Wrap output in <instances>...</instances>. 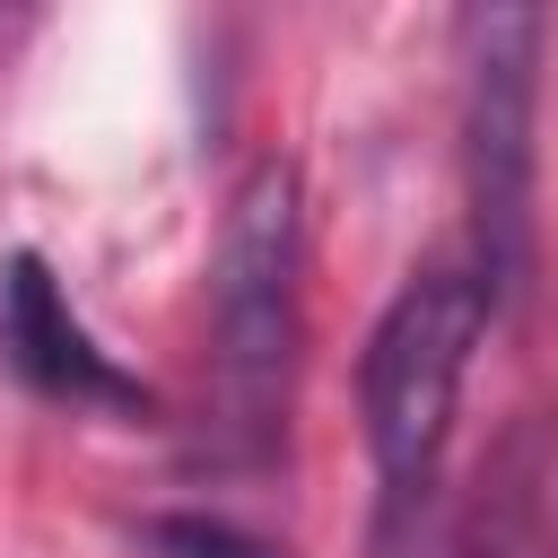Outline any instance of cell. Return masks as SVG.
Instances as JSON below:
<instances>
[{"label": "cell", "instance_id": "6da1fadb", "mask_svg": "<svg viewBox=\"0 0 558 558\" xmlns=\"http://www.w3.org/2000/svg\"><path fill=\"white\" fill-rule=\"evenodd\" d=\"M488 279L471 262H427L401 279V296L375 314L366 357H357V418H366V453L392 506H410L436 480V453L453 436L462 410V375L488 340Z\"/></svg>", "mask_w": 558, "mask_h": 558}, {"label": "cell", "instance_id": "7a4b0ae2", "mask_svg": "<svg viewBox=\"0 0 558 558\" xmlns=\"http://www.w3.org/2000/svg\"><path fill=\"white\" fill-rule=\"evenodd\" d=\"M296 270H305V227H296V174L262 157L218 227V270H209V349H218V410L244 436V453L270 445L288 410V366H296Z\"/></svg>", "mask_w": 558, "mask_h": 558}, {"label": "cell", "instance_id": "3957f363", "mask_svg": "<svg viewBox=\"0 0 558 558\" xmlns=\"http://www.w3.org/2000/svg\"><path fill=\"white\" fill-rule=\"evenodd\" d=\"M541 9H471L462 17V166H471V270L488 296L523 288L532 270V174H541Z\"/></svg>", "mask_w": 558, "mask_h": 558}, {"label": "cell", "instance_id": "277c9868", "mask_svg": "<svg viewBox=\"0 0 558 558\" xmlns=\"http://www.w3.org/2000/svg\"><path fill=\"white\" fill-rule=\"evenodd\" d=\"M0 349H9V366L44 401H70V410H148V392L96 349V331L70 314L61 279L35 253H17L0 270Z\"/></svg>", "mask_w": 558, "mask_h": 558}, {"label": "cell", "instance_id": "5b68a950", "mask_svg": "<svg viewBox=\"0 0 558 558\" xmlns=\"http://www.w3.org/2000/svg\"><path fill=\"white\" fill-rule=\"evenodd\" d=\"M157 549H183V558H270L262 541H235L227 523H157Z\"/></svg>", "mask_w": 558, "mask_h": 558}]
</instances>
